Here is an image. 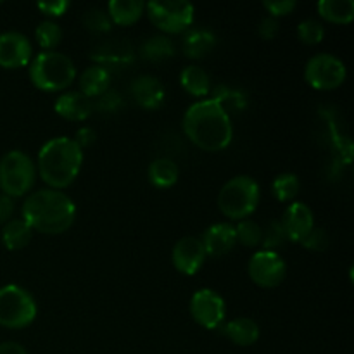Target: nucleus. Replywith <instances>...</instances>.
Wrapping results in <instances>:
<instances>
[{
  "mask_svg": "<svg viewBox=\"0 0 354 354\" xmlns=\"http://www.w3.org/2000/svg\"><path fill=\"white\" fill-rule=\"evenodd\" d=\"M182 127L189 140L206 152H220L234 138L232 120L213 99L192 104L183 114Z\"/></svg>",
  "mask_w": 354,
  "mask_h": 354,
  "instance_id": "obj_1",
  "label": "nucleus"
},
{
  "mask_svg": "<svg viewBox=\"0 0 354 354\" xmlns=\"http://www.w3.org/2000/svg\"><path fill=\"white\" fill-rule=\"evenodd\" d=\"M76 218V206L64 192L54 189L37 190L23 204V221L44 235H59L69 230Z\"/></svg>",
  "mask_w": 354,
  "mask_h": 354,
  "instance_id": "obj_2",
  "label": "nucleus"
},
{
  "mask_svg": "<svg viewBox=\"0 0 354 354\" xmlns=\"http://www.w3.org/2000/svg\"><path fill=\"white\" fill-rule=\"evenodd\" d=\"M82 165L83 151L69 137L52 138L38 152V175L54 190L71 185L80 175Z\"/></svg>",
  "mask_w": 354,
  "mask_h": 354,
  "instance_id": "obj_3",
  "label": "nucleus"
},
{
  "mask_svg": "<svg viewBox=\"0 0 354 354\" xmlns=\"http://www.w3.org/2000/svg\"><path fill=\"white\" fill-rule=\"evenodd\" d=\"M76 78L75 62L61 52H40L30 62V80L38 90L61 92Z\"/></svg>",
  "mask_w": 354,
  "mask_h": 354,
  "instance_id": "obj_4",
  "label": "nucleus"
},
{
  "mask_svg": "<svg viewBox=\"0 0 354 354\" xmlns=\"http://www.w3.org/2000/svg\"><path fill=\"white\" fill-rule=\"evenodd\" d=\"M259 204V185L252 176L239 175L228 180L218 194V207L228 220H248Z\"/></svg>",
  "mask_w": 354,
  "mask_h": 354,
  "instance_id": "obj_5",
  "label": "nucleus"
},
{
  "mask_svg": "<svg viewBox=\"0 0 354 354\" xmlns=\"http://www.w3.org/2000/svg\"><path fill=\"white\" fill-rule=\"evenodd\" d=\"M35 176V162L26 152L9 151L0 159V189L10 199L26 196L33 189Z\"/></svg>",
  "mask_w": 354,
  "mask_h": 354,
  "instance_id": "obj_6",
  "label": "nucleus"
},
{
  "mask_svg": "<svg viewBox=\"0 0 354 354\" xmlns=\"http://www.w3.org/2000/svg\"><path fill=\"white\" fill-rule=\"evenodd\" d=\"M35 297L24 287L9 283L0 287V325L6 328H24L37 318Z\"/></svg>",
  "mask_w": 354,
  "mask_h": 354,
  "instance_id": "obj_7",
  "label": "nucleus"
},
{
  "mask_svg": "<svg viewBox=\"0 0 354 354\" xmlns=\"http://www.w3.org/2000/svg\"><path fill=\"white\" fill-rule=\"evenodd\" d=\"M147 16L158 30L168 35L185 33L194 23L196 9L185 0H168V2L145 3Z\"/></svg>",
  "mask_w": 354,
  "mask_h": 354,
  "instance_id": "obj_8",
  "label": "nucleus"
},
{
  "mask_svg": "<svg viewBox=\"0 0 354 354\" xmlns=\"http://www.w3.org/2000/svg\"><path fill=\"white\" fill-rule=\"evenodd\" d=\"M344 62L332 54H317L306 62L304 80L317 90H335L346 82Z\"/></svg>",
  "mask_w": 354,
  "mask_h": 354,
  "instance_id": "obj_9",
  "label": "nucleus"
},
{
  "mask_svg": "<svg viewBox=\"0 0 354 354\" xmlns=\"http://www.w3.org/2000/svg\"><path fill=\"white\" fill-rule=\"evenodd\" d=\"M248 272L256 286L273 289L286 280L287 265L277 251H258L249 259Z\"/></svg>",
  "mask_w": 354,
  "mask_h": 354,
  "instance_id": "obj_10",
  "label": "nucleus"
},
{
  "mask_svg": "<svg viewBox=\"0 0 354 354\" xmlns=\"http://www.w3.org/2000/svg\"><path fill=\"white\" fill-rule=\"evenodd\" d=\"M190 315L194 322L207 330H216L221 327L227 315L225 301L216 290L213 289H201L190 299Z\"/></svg>",
  "mask_w": 354,
  "mask_h": 354,
  "instance_id": "obj_11",
  "label": "nucleus"
},
{
  "mask_svg": "<svg viewBox=\"0 0 354 354\" xmlns=\"http://www.w3.org/2000/svg\"><path fill=\"white\" fill-rule=\"evenodd\" d=\"M33 59L31 41L17 31L0 35V66L6 69H17L28 66Z\"/></svg>",
  "mask_w": 354,
  "mask_h": 354,
  "instance_id": "obj_12",
  "label": "nucleus"
},
{
  "mask_svg": "<svg viewBox=\"0 0 354 354\" xmlns=\"http://www.w3.org/2000/svg\"><path fill=\"white\" fill-rule=\"evenodd\" d=\"M173 266L183 275H196L206 261V251L197 237H182L171 251Z\"/></svg>",
  "mask_w": 354,
  "mask_h": 354,
  "instance_id": "obj_13",
  "label": "nucleus"
},
{
  "mask_svg": "<svg viewBox=\"0 0 354 354\" xmlns=\"http://www.w3.org/2000/svg\"><path fill=\"white\" fill-rule=\"evenodd\" d=\"M283 230L289 241L301 242L315 228V214L304 203H292L282 214Z\"/></svg>",
  "mask_w": 354,
  "mask_h": 354,
  "instance_id": "obj_14",
  "label": "nucleus"
},
{
  "mask_svg": "<svg viewBox=\"0 0 354 354\" xmlns=\"http://www.w3.org/2000/svg\"><path fill=\"white\" fill-rule=\"evenodd\" d=\"M201 242H203L206 256H211V258H221V256L228 254V252L237 245L235 228L232 227L230 223L211 225V227L204 232Z\"/></svg>",
  "mask_w": 354,
  "mask_h": 354,
  "instance_id": "obj_15",
  "label": "nucleus"
},
{
  "mask_svg": "<svg viewBox=\"0 0 354 354\" xmlns=\"http://www.w3.org/2000/svg\"><path fill=\"white\" fill-rule=\"evenodd\" d=\"M54 111L68 121H85L92 116L93 102L92 99L83 95L80 90L64 92L55 99Z\"/></svg>",
  "mask_w": 354,
  "mask_h": 354,
  "instance_id": "obj_16",
  "label": "nucleus"
},
{
  "mask_svg": "<svg viewBox=\"0 0 354 354\" xmlns=\"http://www.w3.org/2000/svg\"><path fill=\"white\" fill-rule=\"evenodd\" d=\"M131 95L140 107L154 111L165 102V86L156 76L142 75L131 83Z\"/></svg>",
  "mask_w": 354,
  "mask_h": 354,
  "instance_id": "obj_17",
  "label": "nucleus"
},
{
  "mask_svg": "<svg viewBox=\"0 0 354 354\" xmlns=\"http://www.w3.org/2000/svg\"><path fill=\"white\" fill-rule=\"evenodd\" d=\"M90 59L99 62L97 66H102V68L107 69V66H128L130 62H133L135 54L128 41L111 40L93 48Z\"/></svg>",
  "mask_w": 354,
  "mask_h": 354,
  "instance_id": "obj_18",
  "label": "nucleus"
},
{
  "mask_svg": "<svg viewBox=\"0 0 354 354\" xmlns=\"http://www.w3.org/2000/svg\"><path fill=\"white\" fill-rule=\"evenodd\" d=\"M216 45V37L204 28H192L183 35L182 48L189 59H204Z\"/></svg>",
  "mask_w": 354,
  "mask_h": 354,
  "instance_id": "obj_19",
  "label": "nucleus"
},
{
  "mask_svg": "<svg viewBox=\"0 0 354 354\" xmlns=\"http://www.w3.org/2000/svg\"><path fill=\"white\" fill-rule=\"evenodd\" d=\"M145 3L140 0H111L107 6V16L111 23L118 26H130L144 16Z\"/></svg>",
  "mask_w": 354,
  "mask_h": 354,
  "instance_id": "obj_20",
  "label": "nucleus"
},
{
  "mask_svg": "<svg viewBox=\"0 0 354 354\" xmlns=\"http://www.w3.org/2000/svg\"><path fill=\"white\" fill-rule=\"evenodd\" d=\"M111 73L102 66H90L80 75V92L85 97H100L109 90Z\"/></svg>",
  "mask_w": 354,
  "mask_h": 354,
  "instance_id": "obj_21",
  "label": "nucleus"
},
{
  "mask_svg": "<svg viewBox=\"0 0 354 354\" xmlns=\"http://www.w3.org/2000/svg\"><path fill=\"white\" fill-rule=\"evenodd\" d=\"M223 334L234 342L235 346H242V348H248L252 346L259 339V325L256 324L251 318H235V320L228 322L223 328Z\"/></svg>",
  "mask_w": 354,
  "mask_h": 354,
  "instance_id": "obj_22",
  "label": "nucleus"
},
{
  "mask_svg": "<svg viewBox=\"0 0 354 354\" xmlns=\"http://www.w3.org/2000/svg\"><path fill=\"white\" fill-rule=\"evenodd\" d=\"M180 83L183 90L194 97H207L211 92L209 75L199 66H187L180 73Z\"/></svg>",
  "mask_w": 354,
  "mask_h": 354,
  "instance_id": "obj_23",
  "label": "nucleus"
},
{
  "mask_svg": "<svg viewBox=\"0 0 354 354\" xmlns=\"http://www.w3.org/2000/svg\"><path fill=\"white\" fill-rule=\"evenodd\" d=\"M149 180L158 189H169L178 182V166L168 158H159L151 162L147 169Z\"/></svg>",
  "mask_w": 354,
  "mask_h": 354,
  "instance_id": "obj_24",
  "label": "nucleus"
},
{
  "mask_svg": "<svg viewBox=\"0 0 354 354\" xmlns=\"http://www.w3.org/2000/svg\"><path fill=\"white\" fill-rule=\"evenodd\" d=\"M318 14L328 23L349 24L354 19L353 0H320Z\"/></svg>",
  "mask_w": 354,
  "mask_h": 354,
  "instance_id": "obj_25",
  "label": "nucleus"
},
{
  "mask_svg": "<svg viewBox=\"0 0 354 354\" xmlns=\"http://www.w3.org/2000/svg\"><path fill=\"white\" fill-rule=\"evenodd\" d=\"M33 230L23 220H10L2 228V242L9 251H19L30 244Z\"/></svg>",
  "mask_w": 354,
  "mask_h": 354,
  "instance_id": "obj_26",
  "label": "nucleus"
},
{
  "mask_svg": "<svg viewBox=\"0 0 354 354\" xmlns=\"http://www.w3.org/2000/svg\"><path fill=\"white\" fill-rule=\"evenodd\" d=\"M140 54L145 61L151 62H162L168 61L175 55V45L169 40L168 37H162V35H158V37H151L149 40H145L142 44Z\"/></svg>",
  "mask_w": 354,
  "mask_h": 354,
  "instance_id": "obj_27",
  "label": "nucleus"
},
{
  "mask_svg": "<svg viewBox=\"0 0 354 354\" xmlns=\"http://www.w3.org/2000/svg\"><path fill=\"white\" fill-rule=\"evenodd\" d=\"M213 100H216L221 107H223L225 113L230 116L232 113H241L248 106V100L242 92L235 88H228V86L220 85L213 90Z\"/></svg>",
  "mask_w": 354,
  "mask_h": 354,
  "instance_id": "obj_28",
  "label": "nucleus"
},
{
  "mask_svg": "<svg viewBox=\"0 0 354 354\" xmlns=\"http://www.w3.org/2000/svg\"><path fill=\"white\" fill-rule=\"evenodd\" d=\"M301 189V183L297 175L294 173H282V175L277 176L272 183V192L275 196L277 201L280 203H290L297 197Z\"/></svg>",
  "mask_w": 354,
  "mask_h": 354,
  "instance_id": "obj_29",
  "label": "nucleus"
},
{
  "mask_svg": "<svg viewBox=\"0 0 354 354\" xmlns=\"http://www.w3.org/2000/svg\"><path fill=\"white\" fill-rule=\"evenodd\" d=\"M35 37H37L38 45L45 48V52L54 50L62 40V30L57 23L54 21H41L35 30Z\"/></svg>",
  "mask_w": 354,
  "mask_h": 354,
  "instance_id": "obj_30",
  "label": "nucleus"
},
{
  "mask_svg": "<svg viewBox=\"0 0 354 354\" xmlns=\"http://www.w3.org/2000/svg\"><path fill=\"white\" fill-rule=\"evenodd\" d=\"M234 228L237 244L245 245V248H258V245H261L263 228L254 220H242Z\"/></svg>",
  "mask_w": 354,
  "mask_h": 354,
  "instance_id": "obj_31",
  "label": "nucleus"
},
{
  "mask_svg": "<svg viewBox=\"0 0 354 354\" xmlns=\"http://www.w3.org/2000/svg\"><path fill=\"white\" fill-rule=\"evenodd\" d=\"M263 228V239L261 245L263 251H275V249L282 248L283 242L287 241L286 230H283L280 220H270Z\"/></svg>",
  "mask_w": 354,
  "mask_h": 354,
  "instance_id": "obj_32",
  "label": "nucleus"
},
{
  "mask_svg": "<svg viewBox=\"0 0 354 354\" xmlns=\"http://www.w3.org/2000/svg\"><path fill=\"white\" fill-rule=\"evenodd\" d=\"M297 37L304 45H317L324 40L325 28L320 21L306 19L297 26Z\"/></svg>",
  "mask_w": 354,
  "mask_h": 354,
  "instance_id": "obj_33",
  "label": "nucleus"
},
{
  "mask_svg": "<svg viewBox=\"0 0 354 354\" xmlns=\"http://www.w3.org/2000/svg\"><path fill=\"white\" fill-rule=\"evenodd\" d=\"M83 24L92 33H107L111 30V26H113L109 16L102 9H97V7L88 9L83 14Z\"/></svg>",
  "mask_w": 354,
  "mask_h": 354,
  "instance_id": "obj_34",
  "label": "nucleus"
},
{
  "mask_svg": "<svg viewBox=\"0 0 354 354\" xmlns=\"http://www.w3.org/2000/svg\"><path fill=\"white\" fill-rule=\"evenodd\" d=\"M301 244H303V248H306L308 251L324 252L327 251L328 245H330V239H328V234L324 228L315 227L313 230L301 241Z\"/></svg>",
  "mask_w": 354,
  "mask_h": 354,
  "instance_id": "obj_35",
  "label": "nucleus"
},
{
  "mask_svg": "<svg viewBox=\"0 0 354 354\" xmlns=\"http://www.w3.org/2000/svg\"><path fill=\"white\" fill-rule=\"evenodd\" d=\"M123 107V99L114 90H107L100 97H97V102L93 104V109H97L102 114H114Z\"/></svg>",
  "mask_w": 354,
  "mask_h": 354,
  "instance_id": "obj_36",
  "label": "nucleus"
},
{
  "mask_svg": "<svg viewBox=\"0 0 354 354\" xmlns=\"http://www.w3.org/2000/svg\"><path fill=\"white\" fill-rule=\"evenodd\" d=\"M263 6L268 10V16L279 19V17L292 14V10L296 9L297 3L294 2V0H266V2H263Z\"/></svg>",
  "mask_w": 354,
  "mask_h": 354,
  "instance_id": "obj_37",
  "label": "nucleus"
},
{
  "mask_svg": "<svg viewBox=\"0 0 354 354\" xmlns=\"http://www.w3.org/2000/svg\"><path fill=\"white\" fill-rule=\"evenodd\" d=\"M38 10L48 17H61L69 9L68 0H57V2H38Z\"/></svg>",
  "mask_w": 354,
  "mask_h": 354,
  "instance_id": "obj_38",
  "label": "nucleus"
},
{
  "mask_svg": "<svg viewBox=\"0 0 354 354\" xmlns=\"http://www.w3.org/2000/svg\"><path fill=\"white\" fill-rule=\"evenodd\" d=\"M258 33L263 40H273V38L277 37V33H279V19H275V17L272 16H266L265 19L259 23Z\"/></svg>",
  "mask_w": 354,
  "mask_h": 354,
  "instance_id": "obj_39",
  "label": "nucleus"
},
{
  "mask_svg": "<svg viewBox=\"0 0 354 354\" xmlns=\"http://www.w3.org/2000/svg\"><path fill=\"white\" fill-rule=\"evenodd\" d=\"M73 140H75L76 144H78V147L83 151V149L92 147V145L95 144L97 133H95V130H93V128L83 127V128H80L78 131H76V135H75V138H73Z\"/></svg>",
  "mask_w": 354,
  "mask_h": 354,
  "instance_id": "obj_40",
  "label": "nucleus"
},
{
  "mask_svg": "<svg viewBox=\"0 0 354 354\" xmlns=\"http://www.w3.org/2000/svg\"><path fill=\"white\" fill-rule=\"evenodd\" d=\"M14 213V201L6 194H0V225H6Z\"/></svg>",
  "mask_w": 354,
  "mask_h": 354,
  "instance_id": "obj_41",
  "label": "nucleus"
},
{
  "mask_svg": "<svg viewBox=\"0 0 354 354\" xmlns=\"http://www.w3.org/2000/svg\"><path fill=\"white\" fill-rule=\"evenodd\" d=\"M0 354H28V351L17 342H2L0 344Z\"/></svg>",
  "mask_w": 354,
  "mask_h": 354,
  "instance_id": "obj_42",
  "label": "nucleus"
}]
</instances>
